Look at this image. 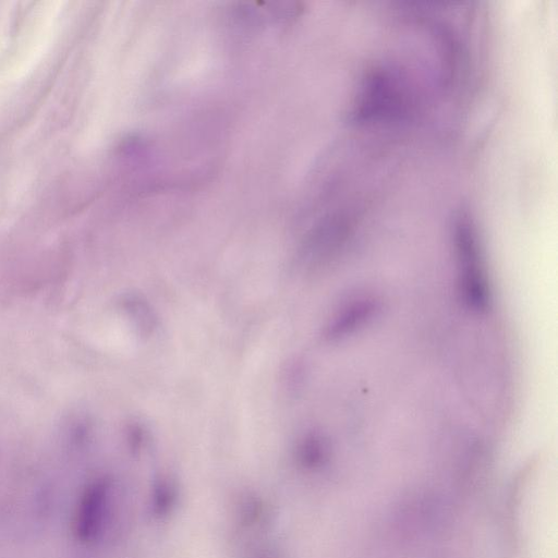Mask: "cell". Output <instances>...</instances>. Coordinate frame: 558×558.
I'll return each mask as SVG.
<instances>
[{
	"label": "cell",
	"instance_id": "cell-3",
	"mask_svg": "<svg viewBox=\"0 0 558 558\" xmlns=\"http://www.w3.org/2000/svg\"><path fill=\"white\" fill-rule=\"evenodd\" d=\"M378 302L369 297L351 300L337 312L326 330V337L330 341L341 339L355 333L373 317Z\"/></svg>",
	"mask_w": 558,
	"mask_h": 558
},
{
	"label": "cell",
	"instance_id": "cell-4",
	"mask_svg": "<svg viewBox=\"0 0 558 558\" xmlns=\"http://www.w3.org/2000/svg\"><path fill=\"white\" fill-rule=\"evenodd\" d=\"M302 454L308 463L317 464L321 462L324 457V443L318 436H311V438L306 440L305 444H303Z\"/></svg>",
	"mask_w": 558,
	"mask_h": 558
},
{
	"label": "cell",
	"instance_id": "cell-2",
	"mask_svg": "<svg viewBox=\"0 0 558 558\" xmlns=\"http://www.w3.org/2000/svg\"><path fill=\"white\" fill-rule=\"evenodd\" d=\"M108 485L99 480L91 483L83 492L74 519L76 538L84 543L93 541L99 535L106 507Z\"/></svg>",
	"mask_w": 558,
	"mask_h": 558
},
{
	"label": "cell",
	"instance_id": "cell-1",
	"mask_svg": "<svg viewBox=\"0 0 558 558\" xmlns=\"http://www.w3.org/2000/svg\"><path fill=\"white\" fill-rule=\"evenodd\" d=\"M454 238L459 294L471 309L485 311L490 302L487 275L484 272L475 227L463 214L459 215L456 220Z\"/></svg>",
	"mask_w": 558,
	"mask_h": 558
}]
</instances>
